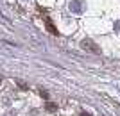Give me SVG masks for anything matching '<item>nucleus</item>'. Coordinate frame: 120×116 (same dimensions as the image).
I'll return each mask as SVG.
<instances>
[{
  "label": "nucleus",
  "mask_w": 120,
  "mask_h": 116,
  "mask_svg": "<svg viewBox=\"0 0 120 116\" xmlns=\"http://www.w3.org/2000/svg\"><path fill=\"white\" fill-rule=\"evenodd\" d=\"M82 48L84 50H90V52H93V54H99V48H95V45H93V41H90V39H84L82 43Z\"/></svg>",
  "instance_id": "nucleus-1"
},
{
  "label": "nucleus",
  "mask_w": 120,
  "mask_h": 116,
  "mask_svg": "<svg viewBox=\"0 0 120 116\" xmlns=\"http://www.w3.org/2000/svg\"><path fill=\"white\" fill-rule=\"evenodd\" d=\"M0 82H2V77H0Z\"/></svg>",
  "instance_id": "nucleus-7"
},
{
  "label": "nucleus",
  "mask_w": 120,
  "mask_h": 116,
  "mask_svg": "<svg viewBox=\"0 0 120 116\" xmlns=\"http://www.w3.org/2000/svg\"><path fill=\"white\" fill-rule=\"evenodd\" d=\"M18 86H20L22 89H27V86H25V84H23V82H22V81H18Z\"/></svg>",
  "instance_id": "nucleus-5"
},
{
  "label": "nucleus",
  "mask_w": 120,
  "mask_h": 116,
  "mask_svg": "<svg viewBox=\"0 0 120 116\" xmlns=\"http://www.w3.org/2000/svg\"><path fill=\"white\" fill-rule=\"evenodd\" d=\"M56 109H57V105H54V104H47V111H56Z\"/></svg>",
  "instance_id": "nucleus-4"
},
{
  "label": "nucleus",
  "mask_w": 120,
  "mask_h": 116,
  "mask_svg": "<svg viewBox=\"0 0 120 116\" xmlns=\"http://www.w3.org/2000/svg\"><path fill=\"white\" fill-rule=\"evenodd\" d=\"M81 116H90V114H86V112H81Z\"/></svg>",
  "instance_id": "nucleus-6"
},
{
  "label": "nucleus",
  "mask_w": 120,
  "mask_h": 116,
  "mask_svg": "<svg viewBox=\"0 0 120 116\" xmlns=\"http://www.w3.org/2000/svg\"><path fill=\"white\" fill-rule=\"evenodd\" d=\"M70 9L75 11V13H81V11H82V7L79 5V2H74V4H70Z\"/></svg>",
  "instance_id": "nucleus-2"
},
{
  "label": "nucleus",
  "mask_w": 120,
  "mask_h": 116,
  "mask_svg": "<svg viewBox=\"0 0 120 116\" xmlns=\"http://www.w3.org/2000/svg\"><path fill=\"white\" fill-rule=\"evenodd\" d=\"M47 29L50 30V34H57V29H56V27L52 25V23H50L49 20H47Z\"/></svg>",
  "instance_id": "nucleus-3"
}]
</instances>
